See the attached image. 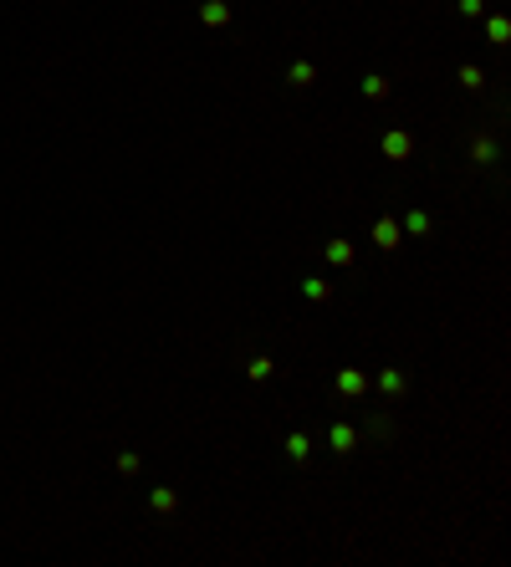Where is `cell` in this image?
I'll return each instance as SVG.
<instances>
[{
    "label": "cell",
    "mask_w": 511,
    "mask_h": 567,
    "mask_svg": "<svg viewBox=\"0 0 511 567\" xmlns=\"http://www.w3.org/2000/svg\"><path fill=\"white\" fill-rule=\"evenodd\" d=\"M363 92H368V97H383V92H389V82H383V77H368Z\"/></svg>",
    "instance_id": "15"
},
{
    "label": "cell",
    "mask_w": 511,
    "mask_h": 567,
    "mask_svg": "<svg viewBox=\"0 0 511 567\" xmlns=\"http://www.w3.org/2000/svg\"><path fill=\"white\" fill-rule=\"evenodd\" d=\"M302 292H307L312 302H327V297H332V287H327L323 276H307V281H302Z\"/></svg>",
    "instance_id": "7"
},
{
    "label": "cell",
    "mask_w": 511,
    "mask_h": 567,
    "mask_svg": "<svg viewBox=\"0 0 511 567\" xmlns=\"http://www.w3.org/2000/svg\"><path fill=\"white\" fill-rule=\"evenodd\" d=\"M307 450H312L307 434H287V455H291V460H307Z\"/></svg>",
    "instance_id": "8"
},
{
    "label": "cell",
    "mask_w": 511,
    "mask_h": 567,
    "mask_svg": "<svg viewBox=\"0 0 511 567\" xmlns=\"http://www.w3.org/2000/svg\"><path fill=\"white\" fill-rule=\"evenodd\" d=\"M409 148H414L409 133H389V138H383V154H389V159H409Z\"/></svg>",
    "instance_id": "3"
},
{
    "label": "cell",
    "mask_w": 511,
    "mask_h": 567,
    "mask_svg": "<svg viewBox=\"0 0 511 567\" xmlns=\"http://www.w3.org/2000/svg\"><path fill=\"white\" fill-rule=\"evenodd\" d=\"M327 261H337V266H348V261H353V246H348V241H332V246H327Z\"/></svg>",
    "instance_id": "11"
},
{
    "label": "cell",
    "mask_w": 511,
    "mask_h": 567,
    "mask_svg": "<svg viewBox=\"0 0 511 567\" xmlns=\"http://www.w3.org/2000/svg\"><path fill=\"white\" fill-rule=\"evenodd\" d=\"M148 506H154V511H174L179 496H174V491H154V496H148Z\"/></svg>",
    "instance_id": "10"
},
{
    "label": "cell",
    "mask_w": 511,
    "mask_h": 567,
    "mask_svg": "<svg viewBox=\"0 0 511 567\" xmlns=\"http://www.w3.org/2000/svg\"><path fill=\"white\" fill-rule=\"evenodd\" d=\"M327 445H332L337 455H348V450L358 445V429H353V424H332V434H327Z\"/></svg>",
    "instance_id": "1"
},
{
    "label": "cell",
    "mask_w": 511,
    "mask_h": 567,
    "mask_svg": "<svg viewBox=\"0 0 511 567\" xmlns=\"http://www.w3.org/2000/svg\"><path fill=\"white\" fill-rule=\"evenodd\" d=\"M481 82H486V77H481V67H460V87H471V92H481Z\"/></svg>",
    "instance_id": "13"
},
{
    "label": "cell",
    "mask_w": 511,
    "mask_h": 567,
    "mask_svg": "<svg viewBox=\"0 0 511 567\" xmlns=\"http://www.w3.org/2000/svg\"><path fill=\"white\" fill-rule=\"evenodd\" d=\"M373 241H378L383 251H394V246H399V225H394V220H378V225H373Z\"/></svg>",
    "instance_id": "5"
},
{
    "label": "cell",
    "mask_w": 511,
    "mask_h": 567,
    "mask_svg": "<svg viewBox=\"0 0 511 567\" xmlns=\"http://www.w3.org/2000/svg\"><path fill=\"white\" fill-rule=\"evenodd\" d=\"M337 388H343V394L353 399V394H363V388H368V378L358 374V368H343V374H337Z\"/></svg>",
    "instance_id": "2"
},
{
    "label": "cell",
    "mask_w": 511,
    "mask_h": 567,
    "mask_svg": "<svg viewBox=\"0 0 511 567\" xmlns=\"http://www.w3.org/2000/svg\"><path fill=\"white\" fill-rule=\"evenodd\" d=\"M409 230L424 235V230H430V215H419V210H414V215H409Z\"/></svg>",
    "instance_id": "16"
},
{
    "label": "cell",
    "mask_w": 511,
    "mask_h": 567,
    "mask_svg": "<svg viewBox=\"0 0 511 567\" xmlns=\"http://www.w3.org/2000/svg\"><path fill=\"white\" fill-rule=\"evenodd\" d=\"M200 20H205V26H225V20H230V6H220V0H205V6H200Z\"/></svg>",
    "instance_id": "4"
},
{
    "label": "cell",
    "mask_w": 511,
    "mask_h": 567,
    "mask_svg": "<svg viewBox=\"0 0 511 567\" xmlns=\"http://www.w3.org/2000/svg\"><path fill=\"white\" fill-rule=\"evenodd\" d=\"M460 11L465 16H481V0H460Z\"/></svg>",
    "instance_id": "17"
},
{
    "label": "cell",
    "mask_w": 511,
    "mask_h": 567,
    "mask_svg": "<svg viewBox=\"0 0 511 567\" xmlns=\"http://www.w3.org/2000/svg\"><path fill=\"white\" fill-rule=\"evenodd\" d=\"M246 374H251V378H271V374H276V363H271V358H251Z\"/></svg>",
    "instance_id": "12"
},
{
    "label": "cell",
    "mask_w": 511,
    "mask_h": 567,
    "mask_svg": "<svg viewBox=\"0 0 511 567\" xmlns=\"http://www.w3.org/2000/svg\"><path fill=\"white\" fill-rule=\"evenodd\" d=\"M287 77H291V87H307V82L317 77V67H312V61H296V67H291Z\"/></svg>",
    "instance_id": "9"
},
{
    "label": "cell",
    "mask_w": 511,
    "mask_h": 567,
    "mask_svg": "<svg viewBox=\"0 0 511 567\" xmlns=\"http://www.w3.org/2000/svg\"><path fill=\"white\" fill-rule=\"evenodd\" d=\"M118 470H123V475H133V470H138V455H133V450H123V455H118Z\"/></svg>",
    "instance_id": "14"
},
{
    "label": "cell",
    "mask_w": 511,
    "mask_h": 567,
    "mask_svg": "<svg viewBox=\"0 0 511 567\" xmlns=\"http://www.w3.org/2000/svg\"><path fill=\"white\" fill-rule=\"evenodd\" d=\"M404 383H409V378H404L399 368H389V374L378 378V388H383V394H389V399H394V394H404Z\"/></svg>",
    "instance_id": "6"
}]
</instances>
